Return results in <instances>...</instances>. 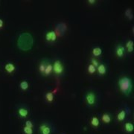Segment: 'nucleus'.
Listing matches in <instances>:
<instances>
[{"mask_svg":"<svg viewBox=\"0 0 134 134\" xmlns=\"http://www.w3.org/2000/svg\"><path fill=\"white\" fill-rule=\"evenodd\" d=\"M118 86L121 93L125 96H128L133 89V82L129 77L122 76L119 79Z\"/></svg>","mask_w":134,"mask_h":134,"instance_id":"obj_1","label":"nucleus"},{"mask_svg":"<svg viewBox=\"0 0 134 134\" xmlns=\"http://www.w3.org/2000/svg\"><path fill=\"white\" fill-rule=\"evenodd\" d=\"M53 65V73L55 75H61L63 74L64 72V66L63 64V63L59 60H55L54 62L52 63Z\"/></svg>","mask_w":134,"mask_h":134,"instance_id":"obj_2","label":"nucleus"},{"mask_svg":"<svg viewBox=\"0 0 134 134\" xmlns=\"http://www.w3.org/2000/svg\"><path fill=\"white\" fill-rule=\"evenodd\" d=\"M85 101H86V104L89 107H94L97 102V97H96V93L92 91L86 92V96H85Z\"/></svg>","mask_w":134,"mask_h":134,"instance_id":"obj_3","label":"nucleus"},{"mask_svg":"<svg viewBox=\"0 0 134 134\" xmlns=\"http://www.w3.org/2000/svg\"><path fill=\"white\" fill-rule=\"evenodd\" d=\"M40 134H52V127L48 123H43L39 127Z\"/></svg>","mask_w":134,"mask_h":134,"instance_id":"obj_4","label":"nucleus"},{"mask_svg":"<svg viewBox=\"0 0 134 134\" xmlns=\"http://www.w3.org/2000/svg\"><path fill=\"white\" fill-rule=\"evenodd\" d=\"M126 54V49L125 46L121 44H119L115 48V54L119 58H122L125 57Z\"/></svg>","mask_w":134,"mask_h":134,"instance_id":"obj_5","label":"nucleus"},{"mask_svg":"<svg viewBox=\"0 0 134 134\" xmlns=\"http://www.w3.org/2000/svg\"><path fill=\"white\" fill-rule=\"evenodd\" d=\"M46 40L48 43H54L57 40V34L54 31H50L46 34Z\"/></svg>","mask_w":134,"mask_h":134,"instance_id":"obj_6","label":"nucleus"},{"mask_svg":"<svg viewBox=\"0 0 134 134\" xmlns=\"http://www.w3.org/2000/svg\"><path fill=\"white\" fill-rule=\"evenodd\" d=\"M53 73V65L52 63L47 62L46 61V69L43 73L44 76H49L50 75H52Z\"/></svg>","mask_w":134,"mask_h":134,"instance_id":"obj_7","label":"nucleus"},{"mask_svg":"<svg viewBox=\"0 0 134 134\" xmlns=\"http://www.w3.org/2000/svg\"><path fill=\"white\" fill-rule=\"evenodd\" d=\"M17 113L19 117L22 119H26L29 115V110L25 107H19L17 110Z\"/></svg>","mask_w":134,"mask_h":134,"instance_id":"obj_8","label":"nucleus"},{"mask_svg":"<svg viewBox=\"0 0 134 134\" xmlns=\"http://www.w3.org/2000/svg\"><path fill=\"white\" fill-rule=\"evenodd\" d=\"M96 72H98V75H101V76L106 75V73H107V66H105V64L100 63L96 68Z\"/></svg>","mask_w":134,"mask_h":134,"instance_id":"obj_9","label":"nucleus"},{"mask_svg":"<svg viewBox=\"0 0 134 134\" xmlns=\"http://www.w3.org/2000/svg\"><path fill=\"white\" fill-rule=\"evenodd\" d=\"M124 129H125V131L127 133H133L134 130V125L132 122L130 121H127L126 122L124 125Z\"/></svg>","mask_w":134,"mask_h":134,"instance_id":"obj_10","label":"nucleus"},{"mask_svg":"<svg viewBox=\"0 0 134 134\" xmlns=\"http://www.w3.org/2000/svg\"><path fill=\"white\" fill-rule=\"evenodd\" d=\"M101 121L104 124H110V122L112 121V116L110 114L105 113H103L101 117Z\"/></svg>","mask_w":134,"mask_h":134,"instance_id":"obj_11","label":"nucleus"},{"mask_svg":"<svg viewBox=\"0 0 134 134\" xmlns=\"http://www.w3.org/2000/svg\"><path fill=\"white\" fill-rule=\"evenodd\" d=\"M5 70L8 74H12L16 70V66H14V64L12 63H8L5 64Z\"/></svg>","mask_w":134,"mask_h":134,"instance_id":"obj_12","label":"nucleus"},{"mask_svg":"<svg viewBox=\"0 0 134 134\" xmlns=\"http://www.w3.org/2000/svg\"><path fill=\"white\" fill-rule=\"evenodd\" d=\"M126 116H127V113H126V110H122L120 111L119 113L117 114V121H119V122H122L124 121L126 119Z\"/></svg>","mask_w":134,"mask_h":134,"instance_id":"obj_13","label":"nucleus"},{"mask_svg":"<svg viewBox=\"0 0 134 134\" xmlns=\"http://www.w3.org/2000/svg\"><path fill=\"white\" fill-rule=\"evenodd\" d=\"M90 125L92 127H99V125H100V120L97 117V116H92L91 118V119H90Z\"/></svg>","mask_w":134,"mask_h":134,"instance_id":"obj_14","label":"nucleus"},{"mask_svg":"<svg viewBox=\"0 0 134 134\" xmlns=\"http://www.w3.org/2000/svg\"><path fill=\"white\" fill-rule=\"evenodd\" d=\"M125 48H126L127 51L128 52H133V41L131 40H129L126 43V44H125Z\"/></svg>","mask_w":134,"mask_h":134,"instance_id":"obj_15","label":"nucleus"},{"mask_svg":"<svg viewBox=\"0 0 134 134\" xmlns=\"http://www.w3.org/2000/svg\"><path fill=\"white\" fill-rule=\"evenodd\" d=\"M92 55H93L94 58H98V57H99V56L101 55V54H102V49L100 47H96V48H94L92 49Z\"/></svg>","mask_w":134,"mask_h":134,"instance_id":"obj_16","label":"nucleus"},{"mask_svg":"<svg viewBox=\"0 0 134 134\" xmlns=\"http://www.w3.org/2000/svg\"><path fill=\"white\" fill-rule=\"evenodd\" d=\"M45 98H46V100L47 102H48V103H52V102H53V100H54V96L53 92H48L46 94Z\"/></svg>","mask_w":134,"mask_h":134,"instance_id":"obj_17","label":"nucleus"},{"mask_svg":"<svg viewBox=\"0 0 134 134\" xmlns=\"http://www.w3.org/2000/svg\"><path fill=\"white\" fill-rule=\"evenodd\" d=\"M87 72L90 75H93L96 72V67L93 66L92 63H90L87 66Z\"/></svg>","mask_w":134,"mask_h":134,"instance_id":"obj_18","label":"nucleus"},{"mask_svg":"<svg viewBox=\"0 0 134 134\" xmlns=\"http://www.w3.org/2000/svg\"><path fill=\"white\" fill-rule=\"evenodd\" d=\"M19 87H20V89H21L22 90H23V91L27 90L29 87V82L26 81H23L19 83Z\"/></svg>","mask_w":134,"mask_h":134,"instance_id":"obj_19","label":"nucleus"},{"mask_svg":"<svg viewBox=\"0 0 134 134\" xmlns=\"http://www.w3.org/2000/svg\"><path fill=\"white\" fill-rule=\"evenodd\" d=\"M46 61H42V62L40 63V64H39V72L43 75V73H44V71H45V69H46Z\"/></svg>","mask_w":134,"mask_h":134,"instance_id":"obj_20","label":"nucleus"},{"mask_svg":"<svg viewBox=\"0 0 134 134\" xmlns=\"http://www.w3.org/2000/svg\"><path fill=\"white\" fill-rule=\"evenodd\" d=\"M23 132L25 134H33L34 130L33 128H31V127H23Z\"/></svg>","mask_w":134,"mask_h":134,"instance_id":"obj_21","label":"nucleus"},{"mask_svg":"<svg viewBox=\"0 0 134 134\" xmlns=\"http://www.w3.org/2000/svg\"><path fill=\"white\" fill-rule=\"evenodd\" d=\"M90 61H91L90 63H92L93 66H95L96 68H97V66L100 64V63H99V61H98V59H96V58H92L91 60H90Z\"/></svg>","mask_w":134,"mask_h":134,"instance_id":"obj_22","label":"nucleus"},{"mask_svg":"<svg viewBox=\"0 0 134 134\" xmlns=\"http://www.w3.org/2000/svg\"><path fill=\"white\" fill-rule=\"evenodd\" d=\"M125 16L127 17H128L130 19H133V13H132V10L127 9L125 11Z\"/></svg>","mask_w":134,"mask_h":134,"instance_id":"obj_23","label":"nucleus"},{"mask_svg":"<svg viewBox=\"0 0 134 134\" xmlns=\"http://www.w3.org/2000/svg\"><path fill=\"white\" fill-rule=\"evenodd\" d=\"M25 127H28L33 128L34 124L31 121H29V120H28V121H26L25 122Z\"/></svg>","mask_w":134,"mask_h":134,"instance_id":"obj_24","label":"nucleus"},{"mask_svg":"<svg viewBox=\"0 0 134 134\" xmlns=\"http://www.w3.org/2000/svg\"><path fill=\"white\" fill-rule=\"evenodd\" d=\"M87 2H88L90 5H94V4H96V0H88Z\"/></svg>","mask_w":134,"mask_h":134,"instance_id":"obj_25","label":"nucleus"},{"mask_svg":"<svg viewBox=\"0 0 134 134\" xmlns=\"http://www.w3.org/2000/svg\"><path fill=\"white\" fill-rule=\"evenodd\" d=\"M3 26H4V22H3V20L2 19H0V29H2L3 28Z\"/></svg>","mask_w":134,"mask_h":134,"instance_id":"obj_26","label":"nucleus"}]
</instances>
